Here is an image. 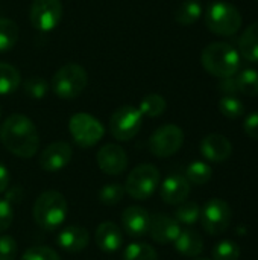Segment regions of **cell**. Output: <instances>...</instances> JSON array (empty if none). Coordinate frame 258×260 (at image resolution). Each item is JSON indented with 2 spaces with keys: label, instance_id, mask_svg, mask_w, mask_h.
I'll return each instance as SVG.
<instances>
[{
  "label": "cell",
  "instance_id": "cell-1",
  "mask_svg": "<svg viewBox=\"0 0 258 260\" xmlns=\"http://www.w3.org/2000/svg\"><path fill=\"white\" fill-rule=\"evenodd\" d=\"M3 146L20 158H30L38 152L40 136L35 123L24 114H11L0 128Z\"/></svg>",
  "mask_w": 258,
  "mask_h": 260
},
{
  "label": "cell",
  "instance_id": "cell-2",
  "mask_svg": "<svg viewBox=\"0 0 258 260\" xmlns=\"http://www.w3.org/2000/svg\"><path fill=\"white\" fill-rule=\"evenodd\" d=\"M201 62L204 69L217 78L234 76L240 69V55L228 43L216 41L208 44L201 55Z\"/></svg>",
  "mask_w": 258,
  "mask_h": 260
},
{
  "label": "cell",
  "instance_id": "cell-3",
  "mask_svg": "<svg viewBox=\"0 0 258 260\" xmlns=\"http://www.w3.org/2000/svg\"><path fill=\"white\" fill-rule=\"evenodd\" d=\"M67 201L62 193L56 190H46L36 198L32 215L38 227L52 232L62 225L67 216Z\"/></svg>",
  "mask_w": 258,
  "mask_h": 260
},
{
  "label": "cell",
  "instance_id": "cell-4",
  "mask_svg": "<svg viewBox=\"0 0 258 260\" xmlns=\"http://www.w3.org/2000/svg\"><path fill=\"white\" fill-rule=\"evenodd\" d=\"M88 84V75L85 69L79 64L68 62L58 69L52 78L50 87L59 99H75L78 98Z\"/></svg>",
  "mask_w": 258,
  "mask_h": 260
},
{
  "label": "cell",
  "instance_id": "cell-5",
  "mask_svg": "<svg viewBox=\"0 0 258 260\" xmlns=\"http://www.w3.org/2000/svg\"><path fill=\"white\" fill-rule=\"evenodd\" d=\"M205 24L217 35H234L242 26V14L231 3L214 2L205 12Z\"/></svg>",
  "mask_w": 258,
  "mask_h": 260
},
{
  "label": "cell",
  "instance_id": "cell-6",
  "mask_svg": "<svg viewBox=\"0 0 258 260\" xmlns=\"http://www.w3.org/2000/svg\"><path fill=\"white\" fill-rule=\"evenodd\" d=\"M160 177V171L154 165H138L128 175L125 192L137 201H144L151 198L158 189Z\"/></svg>",
  "mask_w": 258,
  "mask_h": 260
},
{
  "label": "cell",
  "instance_id": "cell-7",
  "mask_svg": "<svg viewBox=\"0 0 258 260\" xmlns=\"http://www.w3.org/2000/svg\"><path fill=\"white\" fill-rule=\"evenodd\" d=\"M68 131L75 140V143L81 148H91L99 140H102L105 134L103 125L87 113H76L70 117Z\"/></svg>",
  "mask_w": 258,
  "mask_h": 260
},
{
  "label": "cell",
  "instance_id": "cell-8",
  "mask_svg": "<svg viewBox=\"0 0 258 260\" xmlns=\"http://www.w3.org/2000/svg\"><path fill=\"white\" fill-rule=\"evenodd\" d=\"M184 143V131L173 123L163 125L154 131L149 137L148 148L152 155L158 158H167L175 155Z\"/></svg>",
  "mask_w": 258,
  "mask_h": 260
},
{
  "label": "cell",
  "instance_id": "cell-9",
  "mask_svg": "<svg viewBox=\"0 0 258 260\" xmlns=\"http://www.w3.org/2000/svg\"><path fill=\"white\" fill-rule=\"evenodd\" d=\"M143 125V114L138 108L131 105H123L117 108L109 119V131L114 139L120 142H128L134 139Z\"/></svg>",
  "mask_w": 258,
  "mask_h": 260
},
{
  "label": "cell",
  "instance_id": "cell-10",
  "mask_svg": "<svg viewBox=\"0 0 258 260\" xmlns=\"http://www.w3.org/2000/svg\"><path fill=\"white\" fill-rule=\"evenodd\" d=\"M231 218L233 212L230 204L220 198H211L205 203V206L201 210L202 227L211 236L222 235L230 227Z\"/></svg>",
  "mask_w": 258,
  "mask_h": 260
},
{
  "label": "cell",
  "instance_id": "cell-11",
  "mask_svg": "<svg viewBox=\"0 0 258 260\" xmlns=\"http://www.w3.org/2000/svg\"><path fill=\"white\" fill-rule=\"evenodd\" d=\"M62 12L64 8L61 0H33L29 18L35 29L41 32H50L59 24Z\"/></svg>",
  "mask_w": 258,
  "mask_h": 260
},
{
  "label": "cell",
  "instance_id": "cell-12",
  "mask_svg": "<svg viewBox=\"0 0 258 260\" xmlns=\"http://www.w3.org/2000/svg\"><path fill=\"white\" fill-rule=\"evenodd\" d=\"M73 157V149L67 142H53L44 148L38 157V165L46 172H58L64 169Z\"/></svg>",
  "mask_w": 258,
  "mask_h": 260
},
{
  "label": "cell",
  "instance_id": "cell-13",
  "mask_svg": "<svg viewBox=\"0 0 258 260\" xmlns=\"http://www.w3.org/2000/svg\"><path fill=\"white\" fill-rule=\"evenodd\" d=\"M99 169L106 175H120L128 168V155L125 149L119 145L108 143L102 146L96 155Z\"/></svg>",
  "mask_w": 258,
  "mask_h": 260
},
{
  "label": "cell",
  "instance_id": "cell-14",
  "mask_svg": "<svg viewBox=\"0 0 258 260\" xmlns=\"http://www.w3.org/2000/svg\"><path fill=\"white\" fill-rule=\"evenodd\" d=\"M157 244H170L173 242L178 235L181 233V225L175 218H170L163 213H157L151 216L149 222V232H148Z\"/></svg>",
  "mask_w": 258,
  "mask_h": 260
},
{
  "label": "cell",
  "instance_id": "cell-15",
  "mask_svg": "<svg viewBox=\"0 0 258 260\" xmlns=\"http://www.w3.org/2000/svg\"><path fill=\"white\" fill-rule=\"evenodd\" d=\"M151 215L144 207L129 206L122 213V227L131 238H143L149 232Z\"/></svg>",
  "mask_w": 258,
  "mask_h": 260
},
{
  "label": "cell",
  "instance_id": "cell-16",
  "mask_svg": "<svg viewBox=\"0 0 258 260\" xmlns=\"http://www.w3.org/2000/svg\"><path fill=\"white\" fill-rule=\"evenodd\" d=\"M160 195L166 204L179 206L181 203L187 201L190 195V183L186 177L179 174H172L161 183Z\"/></svg>",
  "mask_w": 258,
  "mask_h": 260
},
{
  "label": "cell",
  "instance_id": "cell-17",
  "mask_svg": "<svg viewBox=\"0 0 258 260\" xmlns=\"http://www.w3.org/2000/svg\"><path fill=\"white\" fill-rule=\"evenodd\" d=\"M201 152L202 155L213 163H222L227 161L233 154V145L231 142L217 133L208 134L201 142Z\"/></svg>",
  "mask_w": 258,
  "mask_h": 260
},
{
  "label": "cell",
  "instance_id": "cell-18",
  "mask_svg": "<svg viewBox=\"0 0 258 260\" xmlns=\"http://www.w3.org/2000/svg\"><path fill=\"white\" fill-rule=\"evenodd\" d=\"M96 244L103 253H116L123 247V233L120 227L111 221L102 222L96 230Z\"/></svg>",
  "mask_w": 258,
  "mask_h": 260
},
{
  "label": "cell",
  "instance_id": "cell-19",
  "mask_svg": "<svg viewBox=\"0 0 258 260\" xmlns=\"http://www.w3.org/2000/svg\"><path fill=\"white\" fill-rule=\"evenodd\" d=\"M90 242V233L81 225H68L58 235V245L67 253H81Z\"/></svg>",
  "mask_w": 258,
  "mask_h": 260
},
{
  "label": "cell",
  "instance_id": "cell-20",
  "mask_svg": "<svg viewBox=\"0 0 258 260\" xmlns=\"http://www.w3.org/2000/svg\"><path fill=\"white\" fill-rule=\"evenodd\" d=\"M175 250L187 257H198L204 251V241L196 230L186 229L181 230L178 238L173 241Z\"/></svg>",
  "mask_w": 258,
  "mask_h": 260
},
{
  "label": "cell",
  "instance_id": "cell-21",
  "mask_svg": "<svg viewBox=\"0 0 258 260\" xmlns=\"http://www.w3.org/2000/svg\"><path fill=\"white\" fill-rule=\"evenodd\" d=\"M239 50L240 55L249 61V62H258V21L252 23L245 29L239 40Z\"/></svg>",
  "mask_w": 258,
  "mask_h": 260
},
{
  "label": "cell",
  "instance_id": "cell-22",
  "mask_svg": "<svg viewBox=\"0 0 258 260\" xmlns=\"http://www.w3.org/2000/svg\"><path fill=\"white\" fill-rule=\"evenodd\" d=\"M201 15L202 5L199 0H184L175 12V20L182 26H192L201 18Z\"/></svg>",
  "mask_w": 258,
  "mask_h": 260
},
{
  "label": "cell",
  "instance_id": "cell-23",
  "mask_svg": "<svg viewBox=\"0 0 258 260\" xmlns=\"http://www.w3.org/2000/svg\"><path fill=\"white\" fill-rule=\"evenodd\" d=\"M21 84V75L17 67L0 62V94H11Z\"/></svg>",
  "mask_w": 258,
  "mask_h": 260
},
{
  "label": "cell",
  "instance_id": "cell-24",
  "mask_svg": "<svg viewBox=\"0 0 258 260\" xmlns=\"http://www.w3.org/2000/svg\"><path fill=\"white\" fill-rule=\"evenodd\" d=\"M166 108H167L166 99L161 94H157V93L146 94L140 101V105H138L140 113L143 116H148V117H158L166 111Z\"/></svg>",
  "mask_w": 258,
  "mask_h": 260
},
{
  "label": "cell",
  "instance_id": "cell-25",
  "mask_svg": "<svg viewBox=\"0 0 258 260\" xmlns=\"http://www.w3.org/2000/svg\"><path fill=\"white\" fill-rule=\"evenodd\" d=\"M211 177H213V169L205 161H193L186 169V178L189 180V183L196 186L207 184L211 180Z\"/></svg>",
  "mask_w": 258,
  "mask_h": 260
},
{
  "label": "cell",
  "instance_id": "cell-26",
  "mask_svg": "<svg viewBox=\"0 0 258 260\" xmlns=\"http://www.w3.org/2000/svg\"><path fill=\"white\" fill-rule=\"evenodd\" d=\"M18 26L9 18H0V53L11 50L18 40Z\"/></svg>",
  "mask_w": 258,
  "mask_h": 260
},
{
  "label": "cell",
  "instance_id": "cell-27",
  "mask_svg": "<svg viewBox=\"0 0 258 260\" xmlns=\"http://www.w3.org/2000/svg\"><path fill=\"white\" fill-rule=\"evenodd\" d=\"M239 91L245 96H258V70L245 69L236 76Z\"/></svg>",
  "mask_w": 258,
  "mask_h": 260
},
{
  "label": "cell",
  "instance_id": "cell-28",
  "mask_svg": "<svg viewBox=\"0 0 258 260\" xmlns=\"http://www.w3.org/2000/svg\"><path fill=\"white\" fill-rule=\"evenodd\" d=\"M123 260H158V253L149 244L134 242L126 247Z\"/></svg>",
  "mask_w": 258,
  "mask_h": 260
},
{
  "label": "cell",
  "instance_id": "cell-29",
  "mask_svg": "<svg viewBox=\"0 0 258 260\" xmlns=\"http://www.w3.org/2000/svg\"><path fill=\"white\" fill-rule=\"evenodd\" d=\"M199 218H201V207L198 203H193V201L181 203L175 212V219L184 225H193L198 222Z\"/></svg>",
  "mask_w": 258,
  "mask_h": 260
},
{
  "label": "cell",
  "instance_id": "cell-30",
  "mask_svg": "<svg viewBox=\"0 0 258 260\" xmlns=\"http://www.w3.org/2000/svg\"><path fill=\"white\" fill-rule=\"evenodd\" d=\"M219 110L228 119H239L240 116L245 114V105L236 94L224 96L219 101Z\"/></svg>",
  "mask_w": 258,
  "mask_h": 260
},
{
  "label": "cell",
  "instance_id": "cell-31",
  "mask_svg": "<svg viewBox=\"0 0 258 260\" xmlns=\"http://www.w3.org/2000/svg\"><path fill=\"white\" fill-rule=\"evenodd\" d=\"M125 187L122 184L117 183H111V184H105L100 192H99V200L102 204L105 206H116L119 204L123 197H125Z\"/></svg>",
  "mask_w": 258,
  "mask_h": 260
},
{
  "label": "cell",
  "instance_id": "cell-32",
  "mask_svg": "<svg viewBox=\"0 0 258 260\" xmlns=\"http://www.w3.org/2000/svg\"><path fill=\"white\" fill-rule=\"evenodd\" d=\"M240 257V247L234 241H220L213 248V259L214 260H239Z\"/></svg>",
  "mask_w": 258,
  "mask_h": 260
},
{
  "label": "cell",
  "instance_id": "cell-33",
  "mask_svg": "<svg viewBox=\"0 0 258 260\" xmlns=\"http://www.w3.org/2000/svg\"><path fill=\"white\" fill-rule=\"evenodd\" d=\"M23 90L24 93L30 98V99H43L47 91H49V82L43 78H38V76H32L29 79H26L24 85H23Z\"/></svg>",
  "mask_w": 258,
  "mask_h": 260
},
{
  "label": "cell",
  "instance_id": "cell-34",
  "mask_svg": "<svg viewBox=\"0 0 258 260\" xmlns=\"http://www.w3.org/2000/svg\"><path fill=\"white\" fill-rule=\"evenodd\" d=\"M21 260H61L59 254L49 247H32L26 250Z\"/></svg>",
  "mask_w": 258,
  "mask_h": 260
},
{
  "label": "cell",
  "instance_id": "cell-35",
  "mask_svg": "<svg viewBox=\"0 0 258 260\" xmlns=\"http://www.w3.org/2000/svg\"><path fill=\"white\" fill-rule=\"evenodd\" d=\"M17 257V242L12 236H0V260H15Z\"/></svg>",
  "mask_w": 258,
  "mask_h": 260
},
{
  "label": "cell",
  "instance_id": "cell-36",
  "mask_svg": "<svg viewBox=\"0 0 258 260\" xmlns=\"http://www.w3.org/2000/svg\"><path fill=\"white\" fill-rule=\"evenodd\" d=\"M14 221V207L12 204L5 198L0 200V233L6 232Z\"/></svg>",
  "mask_w": 258,
  "mask_h": 260
},
{
  "label": "cell",
  "instance_id": "cell-37",
  "mask_svg": "<svg viewBox=\"0 0 258 260\" xmlns=\"http://www.w3.org/2000/svg\"><path fill=\"white\" fill-rule=\"evenodd\" d=\"M219 90L222 91L224 96H233L239 91L237 87V81L234 76H228V78H222L219 82Z\"/></svg>",
  "mask_w": 258,
  "mask_h": 260
},
{
  "label": "cell",
  "instance_id": "cell-38",
  "mask_svg": "<svg viewBox=\"0 0 258 260\" xmlns=\"http://www.w3.org/2000/svg\"><path fill=\"white\" fill-rule=\"evenodd\" d=\"M243 128H245V133H246L251 139L258 140V111L251 113V114L246 117Z\"/></svg>",
  "mask_w": 258,
  "mask_h": 260
},
{
  "label": "cell",
  "instance_id": "cell-39",
  "mask_svg": "<svg viewBox=\"0 0 258 260\" xmlns=\"http://www.w3.org/2000/svg\"><path fill=\"white\" fill-rule=\"evenodd\" d=\"M9 183H11L9 171L6 169V166L3 163H0V193H3L9 187Z\"/></svg>",
  "mask_w": 258,
  "mask_h": 260
},
{
  "label": "cell",
  "instance_id": "cell-40",
  "mask_svg": "<svg viewBox=\"0 0 258 260\" xmlns=\"http://www.w3.org/2000/svg\"><path fill=\"white\" fill-rule=\"evenodd\" d=\"M195 260H210V259H201V257H199V259H195Z\"/></svg>",
  "mask_w": 258,
  "mask_h": 260
},
{
  "label": "cell",
  "instance_id": "cell-41",
  "mask_svg": "<svg viewBox=\"0 0 258 260\" xmlns=\"http://www.w3.org/2000/svg\"><path fill=\"white\" fill-rule=\"evenodd\" d=\"M0 116H2V107H0Z\"/></svg>",
  "mask_w": 258,
  "mask_h": 260
}]
</instances>
